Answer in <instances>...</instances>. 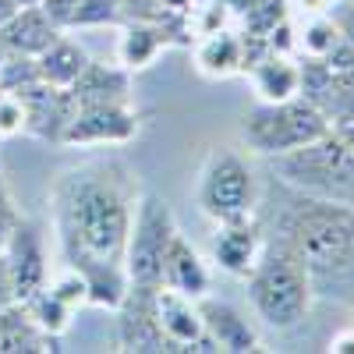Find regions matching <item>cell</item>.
Listing matches in <instances>:
<instances>
[{"instance_id": "17", "label": "cell", "mask_w": 354, "mask_h": 354, "mask_svg": "<svg viewBox=\"0 0 354 354\" xmlns=\"http://www.w3.org/2000/svg\"><path fill=\"white\" fill-rule=\"evenodd\" d=\"M71 100L78 106L88 103H131V71L121 64H100L88 61L85 71L75 78V85L68 88Z\"/></svg>"}, {"instance_id": "35", "label": "cell", "mask_w": 354, "mask_h": 354, "mask_svg": "<svg viewBox=\"0 0 354 354\" xmlns=\"http://www.w3.org/2000/svg\"><path fill=\"white\" fill-rule=\"evenodd\" d=\"M347 308H351V315H354V301H351V305H347Z\"/></svg>"}, {"instance_id": "13", "label": "cell", "mask_w": 354, "mask_h": 354, "mask_svg": "<svg viewBox=\"0 0 354 354\" xmlns=\"http://www.w3.org/2000/svg\"><path fill=\"white\" fill-rule=\"evenodd\" d=\"M156 319H160V330L170 351H216L213 340L205 337L198 301L188 298V294L156 287Z\"/></svg>"}, {"instance_id": "12", "label": "cell", "mask_w": 354, "mask_h": 354, "mask_svg": "<svg viewBox=\"0 0 354 354\" xmlns=\"http://www.w3.org/2000/svg\"><path fill=\"white\" fill-rule=\"evenodd\" d=\"M262 245H266V234H262L259 216L252 213V216H241V220L216 223L213 238H209V259L227 277L245 280L262 255Z\"/></svg>"}, {"instance_id": "7", "label": "cell", "mask_w": 354, "mask_h": 354, "mask_svg": "<svg viewBox=\"0 0 354 354\" xmlns=\"http://www.w3.org/2000/svg\"><path fill=\"white\" fill-rule=\"evenodd\" d=\"M177 234L170 205L156 192H138L124 245V273L131 287H163V255Z\"/></svg>"}, {"instance_id": "31", "label": "cell", "mask_w": 354, "mask_h": 354, "mask_svg": "<svg viewBox=\"0 0 354 354\" xmlns=\"http://www.w3.org/2000/svg\"><path fill=\"white\" fill-rule=\"evenodd\" d=\"M15 15H18V4H15V0H0V25H8Z\"/></svg>"}, {"instance_id": "11", "label": "cell", "mask_w": 354, "mask_h": 354, "mask_svg": "<svg viewBox=\"0 0 354 354\" xmlns=\"http://www.w3.org/2000/svg\"><path fill=\"white\" fill-rule=\"evenodd\" d=\"M0 255H4L8 266L15 301H28L36 290L46 287V245H43V230L32 220H18Z\"/></svg>"}, {"instance_id": "2", "label": "cell", "mask_w": 354, "mask_h": 354, "mask_svg": "<svg viewBox=\"0 0 354 354\" xmlns=\"http://www.w3.org/2000/svg\"><path fill=\"white\" fill-rule=\"evenodd\" d=\"M255 216L266 238L301 259L315 301H354V205L301 195L266 174Z\"/></svg>"}, {"instance_id": "8", "label": "cell", "mask_w": 354, "mask_h": 354, "mask_svg": "<svg viewBox=\"0 0 354 354\" xmlns=\"http://www.w3.org/2000/svg\"><path fill=\"white\" fill-rule=\"evenodd\" d=\"M138 135V113L131 103H88L78 106L68 128L61 131V142L57 145H124Z\"/></svg>"}, {"instance_id": "32", "label": "cell", "mask_w": 354, "mask_h": 354, "mask_svg": "<svg viewBox=\"0 0 354 354\" xmlns=\"http://www.w3.org/2000/svg\"><path fill=\"white\" fill-rule=\"evenodd\" d=\"M337 135L351 145V153H354V121H351V124H344V128H337Z\"/></svg>"}, {"instance_id": "34", "label": "cell", "mask_w": 354, "mask_h": 354, "mask_svg": "<svg viewBox=\"0 0 354 354\" xmlns=\"http://www.w3.org/2000/svg\"><path fill=\"white\" fill-rule=\"evenodd\" d=\"M4 57H8V46H4V39H0V64H4Z\"/></svg>"}, {"instance_id": "28", "label": "cell", "mask_w": 354, "mask_h": 354, "mask_svg": "<svg viewBox=\"0 0 354 354\" xmlns=\"http://www.w3.org/2000/svg\"><path fill=\"white\" fill-rule=\"evenodd\" d=\"M330 18L337 25V32L354 46V0H333V4H330Z\"/></svg>"}, {"instance_id": "14", "label": "cell", "mask_w": 354, "mask_h": 354, "mask_svg": "<svg viewBox=\"0 0 354 354\" xmlns=\"http://www.w3.org/2000/svg\"><path fill=\"white\" fill-rule=\"evenodd\" d=\"M18 100L25 106V135H36L43 142H61V131L68 128L71 113H75V100L68 88L36 82V85L21 88Z\"/></svg>"}, {"instance_id": "25", "label": "cell", "mask_w": 354, "mask_h": 354, "mask_svg": "<svg viewBox=\"0 0 354 354\" xmlns=\"http://www.w3.org/2000/svg\"><path fill=\"white\" fill-rule=\"evenodd\" d=\"M100 25H121V0H78L71 28H100Z\"/></svg>"}, {"instance_id": "33", "label": "cell", "mask_w": 354, "mask_h": 354, "mask_svg": "<svg viewBox=\"0 0 354 354\" xmlns=\"http://www.w3.org/2000/svg\"><path fill=\"white\" fill-rule=\"evenodd\" d=\"M18 8H39V0H15Z\"/></svg>"}, {"instance_id": "29", "label": "cell", "mask_w": 354, "mask_h": 354, "mask_svg": "<svg viewBox=\"0 0 354 354\" xmlns=\"http://www.w3.org/2000/svg\"><path fill=\"white\" fill-rule=\"evenodd\" d=\"M43 15L57 25V28H71V18L78 11V0H39Z\"/></svg>"}, {"instance_id": "3", "label": "cell", "mask_w": 354, "mask_h": 354, "mask_svg": "<svg viewBox=\"0 0 354 354\" xmlns=\"http://www.w3.org/2000/svg\"><path fill=\"white\" fill-rule=\"evenodd\" d=\"M245 294H248L252 312L270 330H280V333L301 326L315 301L301 259L277 238H266L259 262L245 277Z\"/></svg>"}, {"instance_id": "22", "label": "cell", "mask_w": 354, "mask_h": 354, "mask_svg": "<svg viewBox=\"0 0 354 354\" xmlns=\"http://www.w3.org/2000/svg\"><path fill=\"white\" fill-rule=\"evenodd\" d=\"M167 46H170V39H167L163 28L128 21L121 28V39H117V61L128 71H142V68H149Z\"/></svg>"}, {"instance_id": "15", "label": "cell", "mask_w": 354, "mask_h": 354, "mask_svg": "<svg viewBox=\"0 0 354 354\" xmlns=\"http://www.w3.org/2000/svg\"><path fill=\"white\" fill-rule=\"evenodd\" d=\"M198 315H202L205 337L213 340L216 351H230V354L259 351V333L230 301H220V298L205 294V298H198Z\"/></svg>"}, {"instance_id": "27", "label": "cell", "mask_w": 354, "mask_h": 354, "mask_svg": "<svg viewBox=\"0 0 354 354\" xmlns=\"http://www.w3.org/2000/svg\"><path fill=\"white\" fill-rule=\"evenodd\" d=\"M18 205H15V198H11V188H8V181L0 177V252H4V245H8V238H11V230L18 227Z\"/></svg>"}, {"instance_id": "24", "label": "cell", "mask_w": 354, "mask_h": 354, "mask_svg": "<svg viewBox=\"0 0 354 354\" xmlns=\"http://www.w3.org/2000/svg\"><path fill=\"white\" fill-rule=\"evenodd\" d=\"M337 39H340V32H337L333 18H330L326 11H319V15H312V21L305 25V32H301L298 46H301L305 57H326L330 46H333Z\"/></svg>"}, {"instance_id": "23", "label": "cell", "mask_w": 354, "mask_h": 354, "mask_svg": "<svg viewBox=\"0 0 354 354\" xmlns=\"http://www.w3.org/2000/svg\"><path fill=\"white\" fill-rule=\"evenodd\" d=\"M25 308H28V315L36 319V326L39 330H46L50 337H61L68 326H71V315H75V308L71 305H64L57 294L50 290V287H43V290H36L28 301H21Z\"/></svg>"}, {"instance_id": "19", "label": "cell", "mask_w": 354, "mask_h": 354, "mask_svg": "<svg viewBox=\"0 0 354 354\" xmlns=\"http://www.w3.org/2000/svg\"><path fill=\"white\" fill-rule=\"evenodd\" d=\"M64 28H57L43 8H18V15L0 25V39H4L8 53H21V57H39Z\"/></svg>"}, {"instance_id": "21", "label": "cell", "mask_w": 354, "mask_h": 354, "mask_svg": "<svg viewBox=\"0 0 354 354\" xmlns=\"http://www.w3.org/2000/svg\"><path fill=\"white\" fill-rule=\"evenodd\" d=\"M198 71L209 78H230L245 71V46L241 36L230 32V28H220V32L202 36L198 43Z\"/></svg>"}, {"instance_id": "10", "label": "cell", "mask_w": 354, "mask_h": 354, "mask_svg": "<svg viewBox=\"0 0 354 354\" xmlns=\"http://www.w3.org/2000/svg\"><path fill=\"white\" fill-rule=\"evenodd\" d=\"M117 312V347L135 351V354H160L170 351L167 337L156 319V287H131L124 301L113 308Z\"/></svg>"}, {"instance_id": "16", "label": "cell", "mask_w": 354, "mask_h": 354, "mask_svg": "<svg viewBox=\"0 0 354 354\" xmlns=\"http://www.w3.org/2000/svg\"><path fill=\"white\" fill-rule=\"evenodd\" d=\"M163 287H170L177 294H188V298H195V301L205 298L209 287H213L209 266H205V259L192 248V241L181 230L170 238L167 255H163Z\"/></svg>"}, {"instance_id": "4", "label": "cell", "mask_w": 354, "mask_h": 354, "mask_svg": "<svg viewBox=\"0 0 354 354\" xmlns=\"http://www.w3.org/2000/svg\"><path fill=\"white\" fill-rule=\"evenodd\" d=\"M266 163H270L266 174L294 192L354 205V153L337 131H326L298 149L270 156Z\"/></svg>"}, {"instance_id": "5", "label": "cell", "mask_w": 354, "mask_h": 354, "mask_svg": "<svg viewBox=\"0 0 354 354\" xmlns=\"http://www.w3.org/2000/svg\"><path fill=\"white\" fill-rule=\"evenodd\" d=\"M326 131H333L330 121L305 96H290V100H280V103L259 100L241 117V142L262 160L280 156L287 149H298V145L326 135Z\"/></svg>"}, {"instance_id": "9", "label": "cell", "mask_w": 354, "mask_h": 354, "mask_svg": "<svg viewBox=\"0 0 354 354\" xmlns=\"http://www.w3.org/2000/svg\"><path fill=\"white\" fill-rule=\"evenodd\" d=\"M301 88L298 96L315 103L330 128H344L354 121V68L347 71H330L322 57H301Z\"/></svg>"}, {"instance_id": "1", "label": "cell", "mask_w": 354, "mask_h": 354, "mask_svg": "<svg viewBox=\"0 0 354 354\" xmlns=\"http://www.w3.org/2000/svg\"><path fill=\"white\" fill-rule=\"evenodd\" d=\"M138 202V181L121 156H93L64 167L50 188L61 255L82 273L88 305L117 308L128 294L124 245Z\"/></svg>"}, {"instance_id": "26", "label": "cell", "mask_w": 354, "mask_h": 354, "mask_svg": "<svg viewBox=\"0 0 354 354\" xmlns=\"http://www.w3.org/2000/svg\"><path fill=\"white\" fill-rule=\"evenodd\" d=\"M25 131V106L18 93H4L0 88V138H15Z\"/></svg>"}, {"instance_id": "20", "label": "cell", "mask_w": 354, "mask_h": 354, "mask_svg": "<svg viewBox=\"0 0 354 354\" xmlns=\"http://www.w3.org/2000/svg\"><path fill=\"white\" fill-rule=\"evenodd\" d=\"M85 64H88V53H85L75 39H68L64 32L57 36V39H53V43L36 57L39 82L57 85V88H71V85H75V78L85 71Z\"/></svg>"}, {"instance_id": "6", "label": "cell", "mask_w": 354, "mask_h": 354, "mask_svg": "<svg viewBox=\"0 0 354 354\" xmlns=\"http://www.w3.org/2000/svg\"><path fill=\"white\" fill-rule=\"evenodd\" d=\"M195 202L202 216H209L213 223L252 216L259 205V177L238 149L220 145L202 160L198 181H195Z\"/></svg>"}, {"instance_id": "30", "label": "cell", "mask_w": 354, "mask_h": 354, "mask_svg": "<svg viewBox=\"0 0 354 354\" xmlns=\"http://www.w3.org/2000/svg\"><path fill=\"white\" fill-rule=\"evenodd\" d=\"M330 351H333V354H354V326L344 330V333H337V337L330 340Z\"/></svg>"}, {"instance_id": "18", "label": "cell", "mask_w": 354, "mask_h": 354, "mask_svg": "<svg viewBox=\"0 0 354 354\" xmlns=\"http://www.w3.org/2000/svg\"><path fill=\"white\" fill-rule=\"evenodd\" d=\"M248 75H252L259 100H266V103L290 100V96H298V88H301V64L294 61L290 53L266 50L259 61L248 64Z\"/></svg>"}]
</instances>
